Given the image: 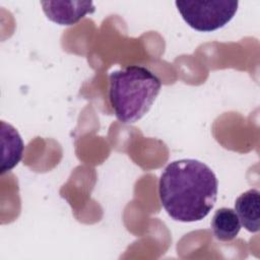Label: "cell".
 <instances>
[{
	"label": "cell",
	"mask_w": 260,
	"mask_h": 260,
	"mask_svg": "<svg viewBox=\"0 0 260 260\" xmlns=\"http://www.w3.org/2000/svg\"><path fill=\"white\" fill-rule=\"evenodd\" d=\"M260 193L257 189H250L241 194L235 202V211L243 225L250 233L259 231Z\"/></svg>",
	"instance_id": "cell-5"
},
{
	"label": "cell",
	"mask_w": 260,
	"mask_h": 260,
	"mask_svg": "<svg viewBox=\"0 0 260 260\" xmlns=\"http://www.w3.org/2000/svg\"><path fill=\"white\" fill-rule=\"evenodd\" d=\"M211 228L217 240L229 242L238 236L241 230V222L234 209L222 207L217 209L213 214Z\"/></svg>",
	"instance_id": "cell-7"
},
{
	"label": "cell",
	"mask_w": 260,
	"mask_h": 260,
	"mask_svg": "<svg viewBox=\"0 0 260 260\" xmlns=\"http://www.w3.org/2000/svg\"><path fill=\"white\" fill-rule=\"evenodd\" d=\"M109 100L117 119L124 124L140 120L151 108L161 88L156 74L131 65L110 74Z\"/></svg>",
	"instance_id": "cell-2"
},
{
	"label": "cell",
	"mask_w": 260,
	"mask_h": 260,
	"mask_svg": "<svg viewBox=\"0 0 260 260\" xmlns=\"http://www.w3.org/2000/svg\"><path fill=\"white\" fill-rule=\"evenodd\" d=\"M217 190L218 182L213 171L193 158L170 162L158 182L162 207L173 219L182 222L206 217L214 206Z\"/></svg>",
	"instance_id": "cell-1"
},
{
	"label": "cell",
	"mask_w": 260,
	"mask_h": 260,
	"mask_svg": "<svg viewBox=\"0 0 260 260\" xmlns=\"http://www.w3.org/2000/svg\"><path fill=\"white\" fill-rule=\"evenodd\" d=\"M1 135L3 146V158L1 175L12 170L21 159L23 152V141L14 127L1 122Z\"/></svg>",
	"instance_id": "cell-6"
},
{
	"label": "cell",
	"mask_w": 260,
	"mask_h": 260,
	"mask_svg": "<svg viewBox=\"0 0 260 260\" xmlns=\"http://www.w3.org/2000/svg\"><path fill=\"white\" fill-rule=\"evenodd\" d=\"M185 22L198 31L209 32L221 28L235 16L238 1H176Z\"/></svg>",
	"instance_id": "cell-3"
},
{
	"label": "cell",
	"mask_w": 260,
	"mask_h": 260,
	"mask_svg": "<svg viewBox=\"0 0 260 260\" xmlns=\"http://www.w3.org/2000/svg\"><path fill=\"white\" fill-rule=\"evenodd\" d=\"M41 5L47 17L60 25H73L95 10L91 1H42Z\"/></svg>",
	"instance_id": "cell-4"
}]
</instances>
